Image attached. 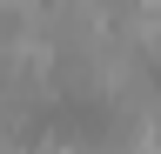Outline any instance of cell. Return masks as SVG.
Segmentation results:
<instances>
[{"label":"cell","instance_id":"obj_1","mask_svg":"<svg viewBox=\"0 0 161 154\" xmlns=\"http://www.w3.org/2000/svg\"><path fill=\"white\" fill-rule=\"evenodd\" d=\"M40 7H47V0H0V13H14V20H34Z\"/></svg>","mask_w":161,"mask_h":154},{"label":"cell","instance_id":"obj_2","mask_svg":"<svg viewBox=\"0 0 161 154\" xmlns=\"http://www.w3.org/2000/svg\"><path fill=\"white\" fill-rule=\"evenodd\" d=\"M40 154H94V147H40Z\"/></svg>","mask_w":161,"mask_h":154}]
</instances>
